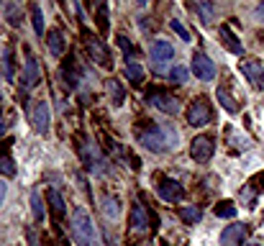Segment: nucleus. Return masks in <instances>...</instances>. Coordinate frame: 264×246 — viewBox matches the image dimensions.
<instances>
[{
    "label": "nucleus",
    "mask_w": 264,
    "mask_h": 246,
    "mask_svg": "<svg viewBox=\"0 0 264 246\" xmlns=\"http://www.w3.org/2000/svg\"><path fill=\"white\" fill-rule=\"evenodd\" d=\"M47 46H49V52L54 57H62L64 54V36H62L59 28H52L49 34H47Z\"/></svg>",
    "instance_id": "17"
},
{
    "label": "nucleus",
    "mask_w": 264,
    "mask_h": 246,
    "mask_svg": "<svg viewBox=\"0 0 264 246\" xmlns=\"http://www.w3.org/2000/svg\"><path fill=\"white\" fill-rule=\"evenodd\" d=\"M31 210H34V218L41 223V221H44V205H41V195H39L36 190L31 192Z\"/></svg>",
    "instance_id": "29"
},
{
    "label": "nucleus",
    "mask_w": 264,
    "mask_h": 246,
    "mask_svg": "<svg viewBox=\"0 0 264 246\" xmlns=\"http://www.w3.org/2000/svg\"><path fill=\"white\" fill-rule=\"evenodd\" d=\"M254 15H257V21H262V23H264V3H259V5H257Z\"/></svg>",
    "instance_id": "36"
},
{
    "label": "nucleus",
    "mask_w": 264,
    "mask_h": 246,
    "mask_svg": "<svg viewBox=\"0 0 264 246\" xmlns=\"http://www.w3.org/2000/svg\"><path fill=\"white\" fill-rule=\"evenodd\" d=\"M169 26H172V28H174V31H177V34L182 36V41H187V44L193 41V36H190V31H187V28H185L180 21H174V18H172V21H169Z\"/></svg>",
    "instance_id": "33"
},
{
    "label": "nucleus",
    "mask_w": 264,
    "mask_h": 246,
    "mask_svg": "<svg viewBox=\"0 0 264 246\" xmlns=\"http://www.w3.org/2000/svg\"><path fill=\"white\" fill-rule=\"evenodd\" d=\"M80 154H82V159H85V164H87V169L90 172H103V157H100V151L95 149V144L93 141H80Z\"/></svg>",
    "instance_id": "9"
},
{
    "label": "nucleus",
    "mask_w": 264,
    "mask_h": 246,
    "mask_svg": "<svg viewBox=\"0 0 264 246\" xmlns=\"http://www.w3.org/2000/svg\"><path fill=\"white\" fill-rule=\"evenodd\" d=\"M5 13L10 15V26H18V23H21L18 15H16V8H13V5H5Z\"/></svg>",
    "instance_id": "35"
},
{
    "label": "nucleus",
    "mask_w": 264,
    "mask_h": 246,
    "mask_svg": "<svg viewBox=\"0 0 264 246\" xmlns=\"http://www.w3.org/2000/svg\"><path fill=\"white\" fill-rule=\"evenodd\" d=\"M246 246H259V244H246Z\"/></svg>",
    "instance_id": "39"
},
{
    "label": "nucleus",
    "mask_w": 264,
    "mask_h": 246,
    "mask_svg": "<svg viewBox=\"0 0 264 246\" xmlns=\"http://www.w3.org/2000/svg\"><path fill=\"white\" fill-rule=\"evenodd\" d=\"M26 234H28V241H31V246H39V241H36V234H34V231H31V228H28V231H26Z\"/></svg>",
    "instance_id": "38"
},
{
    "label": "nucleus",
    "mask_w": 264,
    "mask_h": 246,
    "mask_svg": "<svg viewBox=\"0 0 264 246\" xmlns=\"http://www.w3.org/2000/svg\"><path fill=\"white\" fill-rule=\"evenodd\" d=\"M23 85H26V90L39 85V62L34 59L31 52H26V62H23Z\"/></svg>",
    "instance_id": "13"
},
{
    "label": "nucleus",
    "mask_w": 264,
    "mask_h": 246,
    "mask_svg": "<svg viewBox=\"0 0 264 246\" xmlns=\"http://www.w3.org/2000/svg\"><path fill=\"white\" fill-rule=\"evenodd\" d=\"M246 236V223H231L221 234V246H239Z\"/></svg>",
    "instance_id": "12"
},
{
    "label": "nucleus",
    "mask_w": 264,
    "mask_h": 246,
    "mask_svg": "<svg viewBox=\"0 0 264 246\" xmlns=\"http://www.w3.org/2000/svg\"><path fill=\"white\" fill-rule=\"evenodd\" d=\"M0 172H3L5 177H16V162H13V157L8 154L5 144L0 146Z\"/></svg>",
    "instance_id": "21"
},
{
    "label": "nucleus",
    "mask_w": 264,
    "mask_h": 246,
    "mask_svg": "<svg viewBox=\"0 0 264 246\" xmlns=\"http://www.w3.org/2000/svg\"><path fill=\"white\" fill-rule=\"evenodd\" d=\"M128 221H131V228H134L136 234H144V231H149V210H146L141 203H136L134 208H131Z\"/></svg>",
    "instance_id": "14"
},
{
    "label": "nucleus",
    "mask_w": 264,
    "mask_h": 246,
    "mask_svg": "<svg viewBox=\"0 0 264 246\" xmlns=\"http://www.w3.org/2000/svg\"><path fill=\"white\" fill-rule=\"evenodd\" d=\"M190 8H195L200 13L203 23H211V18H213V5L211 3H190Z\"/></svg>",
    "instance_id": "28"
},
{
    "label": "nucleus",
    "mask_w": 264,
    "mask_h": 246,
    "mask_svg": "<svg viewBox=\"0 0 264 246\" xmlns=\"http://www.w3.org/2000/svg\"><path fill=\"white\" fill-rule=\"evenodd\" d=\"M157 192L162 200H167V203H180V200L185 197V187L177 180H159Z\"/></svg>",
    "instance_id": "8"
},
{
    "label": "nucleus",
    "mask_w": 264,
    "mask_h": 246,
    "mask_svg": "<svg viewBox=\"0 0 264 246\" xmlns=\"http://www.w3.org/2000/svg\"><path fill=\"white\" fill-rule=\"evenodd\" d=\"M49 205H52V213H54V218L56 221H62L64 218V200H62V195L56 192V190H49Z\"/></svg>",
    "instance_id": "22"
},
{
    "label": "nucleus",
    "mask_w": 264,
    "mask_h": 246,
    "mask_svg": "<svg viewBox=\"0 0 264 246\" xmlns=\"http://www.w3.org/2000/svg\"><path fill=\"white\" fill-rule=\"evenodd\" d=\"M190 67H193L195 77L203 82H211L215 80V64H213V59L205 54V52H195L193 54V62H190Z\"/></svg>",
    "instance_id": "7"
},
{
    "label": "nucleus",
    "mask_w": 264,
    "mask_h": 246,
    "mask_svg": "<svg viewBox=\"0 0 264 246\" xmlns=\"http://www.w3.org/2000/svg\"><path fill=\"white\" fill-rule=\"evenodd\" d=\"M3 72H5V80H13V54H10V49L3 54Z\"/></svg>",
    "instance_id": "32"
},
{
    "label": "nucleus",
    "mask_w": 264,
    "mask_h": 246,
    "mask_svg": "<svg viewBox=\"0 0 264 246\" xmlns=\"http://www.w3.org/2000/svg\"><path fill=\"white\" fill-rule=\"evenodd\" d=\"M5 192H8V184H5V182H0V205L5 203Z\"/></svg>",
    "instance_id": "37"
},
{
    "label": "nucleus",
    "mask_w": 264,
    "mask_h": 246,
    "mask_svg": "<svg viewBox=\"0 0 264 246\" xmlns=\"http://www.w3.org/2000/svg\"><path fill=\"white\" fill-rule=\"evenodd\" d=\"M106 87H108V92H110V103L118 108V105H123V98H126V87H123V82L121 80H115V77H110V80L106 82Z\"/></svg>",
    "instance_id": "19"
},
{
    "label": "nucleus",
    "mask_w": 264,
    "mask_h": 246,
    "mask_svg": "<svg viewBox=\"0 0 264 246\" xmlns=\"http://www.w3.org/2000/svg\"><path fill=\"white\" fill-rule=\"evenodd\" d=\"M85 46H87V54H90V59L95 62L98 67H110V64H113L110 52H108V44L103 41L100 36H95V34L87 31V34H85Z\"/></svg>",
    "instance_id": "3"
},
{
    "label": "nucleus",
    "mask_w": 264,
    "mask_h": 246,
    "mask_svg": "<svg viewBox=\"0 0 264 246\" xmlns=\"http://www.w3.org/2000/svg\"><path fill=\"white\" fill-rule=\"evenodd\" d=\"M213 154H215L213 136H195V138H193V144H190V157H193L198 164L211 162Z\"/></svg>",
    "instance_id": "5"
},
{
    "label": "nucleus",
    "mask_w": 264,
    "mask_h": 246,
    "mask_svg": "<svg viewBox=\"0 0 264 246\" xmlns=\"http://www.w3.org/2000/svg\"><path fill=\"white\" fill-rule=\"evenodd\" d=\"M139 141L149 151L162 154L167 149L177 146V131H174L172 126H149V128H141L139 131Z\"/></svg>",
    "instance_id": "1"
},
{
    "label": "nucleus",
    "mask_w": 264,
    "mask_h": 246,
    "mask_svg": "<svg viewBox=\"0 0 264 246\" xmlns=\"http://www.w3.org/2000/svg\"><path fill=\"white\" fill-rule=\"evenodd\" d=\"M146 103H152L154 108H159V111L167 113V116L180 113V100L167 95V92H162V90H149L146 92Z\"/></svg>",
    "instance_id": "6"
},
{
    "label": "nucleus",
    "mask_w": 264,
    "mask_h": 246,
    "mask_svg": "<svg viewBox=\"0 0 264 246\" xmlns=\"http://www.w3.org/2000/svg\"><path fill=\"white\" fill-rule=\"evenodd\" d=\"M215 215H218V218H228V221H233V218H236V205H233L231 200H221V203L215 205Z\"/></svg>",
    "instance_id": "25"
},
{
    "label": "nucleus",
    "mask_w": 264,
    "mask_h": 246,
    "mask_svg": "<svg viewBox=\"0 0 264 246\" xmlns=\"http://www.w3.org/2000/svg\"><path fill=\"white\" fill-rule=\"evenodd\" d=\"M72 239L77 241V246H98L95 241V223L90 218V213L85 208L72 210Z\"/></svg>",
    "instance_id": "2"
},
{
    "label": "nucleus",
    "mask_w": 264,
    "mask_h": 246,
    "mask_svg": "<svg viewBox=\"0 0 264 246\" xmlns=\"http://www.w3.org/2000/svg\"><path fill=\"white\" fill-rule=\"evenodd\" d=\"M126 77H128L131 85H141V80H144L141 64H136V62H128V64H126Z\"/></svg>",
    "instance_id": "26"
},
{
    "label": "nucleus",
    "mask_w": 264,
    "mask_h": 246,
    "mask_svg": "<svg viewBox=\"0 0 264 246\" xmlns=\"http://www.w3.org/2000/svg\"><path fill=\"white\" fill-rule=\"evenodd\" d=\"M118 46L126 52V57H134V44H131L126 36H118Z\"/></svg>",
    "instance_id": "34"
},
{
    "label": "nucleus",
    "mask_w": 264,
    "mask_h": 246,
    "mask_svg": "<svg viewBox=\"0 0 264 246\" xmlns=\"http://www.w3.org/2000/svg\"><path fill=\"white\" fill-rule=\"evenodd\" d=\"M31 121H34V128H36L39 133H49V123H52V111H49V103H47V100H39V103L34 105Z\"/></svg>",
    "instance_id": "10"
},
{
    "label": "nucleus",
    "mask_w": 264,
    "mask_h": 246,
    "mask_svg": "<svg viewBox=\"0 0 264 246\" xmlns=\"http://www.w3.org/2000/svg\"><path fill=\"white\" fill-rule=\"evenodd\" d=\"M31 21H34V31L41 36L44 34V18H41V8L39 5H31Z\"/></svg>",
    "instance_id": "30"
},
{
    "label": "nucleus",
    "mask_w": 264,
    "mask_h": 246,
    "mask_svg": "<svg viewBox=\"0 0 264 246\" xmlns=\"http://www.w3.org/2000/svg\"><path fill=\"white\" fill-rule=\"evenodd\" d=\"M187 77H190V72H187V67H182V64H177V67L169 69V82H174V85L187 82Z\"/></svg>",
    "instance_id": "27"
},
{
    "label": "nucleus",
    "mask_w": 264,
    "mask_h": 246,
    "mask_svg": "<svg viewBox=\"0 0 264 246\" xmlns=\"http://www.w3.org/2000/svg\"><path fill=\"white\" fill-rule=\"evenodd\" d=\"M103 210H106V215L108 218H118L121 215V208H118V200H115L113 195H103Z\"/></svg>",
    "instance_id": "24"
},
{
    "label": "nucleus",
    "mask_w": 264,
    "mask_h": 246,
    "mask_svg": "<svg viewBox=\"0 0 264 246\" xmlns=\"http://www.w3.org/2000/svg\"><path fill=\"white\" fill-rule=\"evenodd\" d=\"M180 218L185 223H200L203 221V210L198 205H182L180 208Z\"/></svg>",
    "instance_id": "23"
},
{
    "label": "nucleus",
    "mask_w": 264,
    "mask_h": 246,
    "mask_svg": "<svg viewBox=\"0 0 264 246\" xmlns=\"http://www.w3.org/2000/svg\"><path fill=\"white\" fill-rule=\"evenodd\" d=\"M211 121H213V111H211V103L205 98H198L193 105L187 108V123L190 126L200 128V126H208Z\"/></svg>",
    "instance_id": "4"
},
{
    "label": "nucleus",
    "mask_w": 264,
    "mask_h": 246,
    "mask_svg": "<svg viewBox=\"0 0 264 246\" xmlns=\"http://www.w3.org/2000/svg\"><path fill=\"white\" fill-rule=\"evenodd\" d=\"M98 26H100V31H108V5L106 3L98 5Z\"/></svg>",
    "instance_id": "31"
},
{
    "label": "nucleus",
    "mask_w": 264,
    "mask_h": 246,
    "mask_svg": "<svg viewBox=\"0 0 264 246\" xmlns=\"http://www.w3.org/2000/svg\"><path fill=\"white\" fill-rule=\"evenodd\" d=\"M215 98H218V103H221L231 116H236V113H239V108H241V105H239L236 95H233V92H228V85H221V87H218V90H215Z\"/></svg>",
    "instance_id": "15"
},
{
    "label": "nucleus",
    "mask_w": 264,
    "mask_h": 246,
    "mask_svg": "<svg viewBox=\"0 0 264 246\" xmlns=\"http://www.w3.org/2000/svg\"><path fill=\"white\" fill-rule=\"evenodd\" d=\"M221 39H223L226 49H228L231 54H244V46H241L239 36H236V34H231V28H228V26H221Z\"/></svg>",
    "instance_id": "20"
},
{
    "label": "nucleus",
    "mask_w": 264,
    "mask_h": 246,
    "mask_svg": "<svg viewBox=\"0 0 264 246\" xmlns=\"http://www.w3.org/2000/svg\"><path fill=\"white\" fill-rule=\"evenodd\" d=\"M149 54H152V59H154V62H167V59H172V57H174V49H172V44H169L167 39H157V41L152 44Z\"/></svg>",
    "instance_id": "16"
},
{
    "label": "nucleus",
    "mask_w": 264,
    "mask_h": 246,
    "mask_svg": "<svg viewBox=\"0 0 264 246\" xmlns=\"http://www.w3.org/2000/svg\"><path fill=\"white\" fill-rule=\"evenodd\" d=\"M262 190H264V172H259L257 177H252V180L246 182V187L241 190V197L244 200H254Z\"/></svg>",
    "instance_id": "18"
},
{
    "label": "nucleus",
    "mask_w": 264,
    "mask_h": 246,
    "mask_svg": "<svg viewBox=\"0 0 264 246\" xmlns=\"http://www.w3.org/2000/svg\"><path fill=\"white\" fill-rule=\"evenodd\" d=\"M241 72L249 82H252L257 90H264V67H262V62L257 59H246L241 62Z\"/></svg>",
    "instance_id": "11"
}]
</instances>
